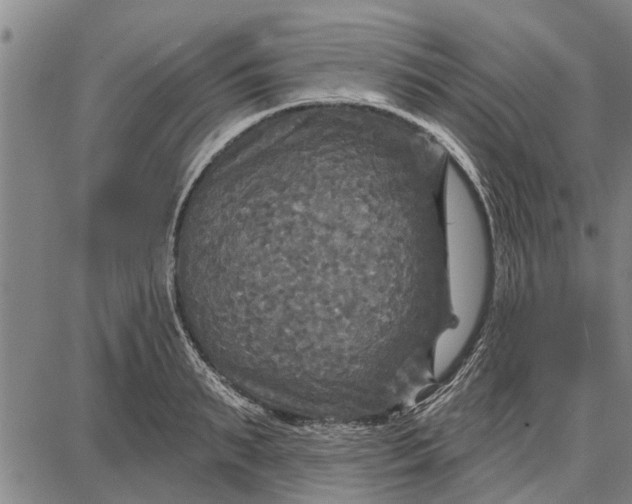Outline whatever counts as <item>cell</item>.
Listing matches in <instances>:
<instances>
[{
  "label": "cell",
  "mask_w": 632,
  "mask_h": 504,
  "mask_svg": "<svg viewBox=\"0 0 632 504\" xmlns=\"http://www.w3.org/2000/svg\"><path fill=\"white\" fill-rule=\"evenodd\" d=\"M447 263L458 326L441 340L444 358L467 341L478 317L489 267L488 238L467 183L450 166L445 181Z\"/></svg>",
  "instance_id": "cell-1"
}]
</instances>
